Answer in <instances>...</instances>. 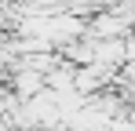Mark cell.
I'll return each instance as SVG.
<instances>
[{"mask_svg":"<svg viewBox=\"0 0 135 131\" xmlns=\"http://www.w3.org/2000/svg\"><path fill=\"white\" fill-rule=\"evenodd\" d=\"M11 91H15L18 98H29V95L44 91V73H37V69H29V66H18V69H15V80H11Z\"/></svg>","mask_w":135,"mask_h":131,"instance_id":"cell-1","label":"cell"}]
</instances>
